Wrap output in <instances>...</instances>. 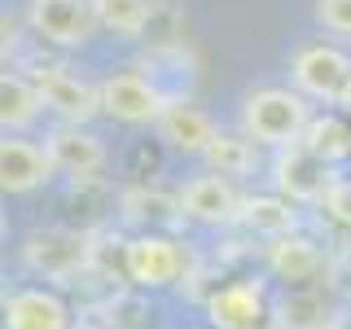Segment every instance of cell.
<instances>
[{
    "instance_id": "obj_1",
    "label": "cell",
    "mask_w": 351,
    "mask_h": 329,
    "mask_svg": "<svg viewBox=\"0 0 351 329\" xmlns=\"http://www.w3.org/2000/svg\"><path fill=\"white\" fill-rule=\"evenodd\" d=\"M307 123H312V114H307L303 93H290V88H259L241 106V136L268 149L299 145Z\"/></svg>"
},
{
    "instance_id": "obj_2",
    "label": "cell",
    "mask_w": 351,
    "mask_h": 329,
    "mask_svg": "<svg viewBox=\"0 0 351 329\" xmlns=\"http://www.w3.org/2000/svg\"><path fill=\"white\" fill-rule=\"evenodd\" d=\"M294 88L316 101H347L351 97V58L334 44H307L290 62Z\"/></svg>"
},
{
    "instance_id": "obj_3",
    "label": "cell",
    "mask_w": 351,
    "mask_h": 329,
    "mask_svg": "<svg viewBox=\"0 0 351 329\" xmlns=\"http://www.w3.org/2000/svg\"><path fill=\"white\" fill-rule=\"evenodd\" d=\"M27 27L36 31L44 44H58V49H84L101 22H97L93 0H31Z\"/></svg>"
},
{
    "instance_id": "obj_4",
    "label": "cell",
    "mask_w": 351,
    "mask_h": 329,
    "mask_svg": "<svg viewBox=\"0 0 351 329\" xmlns=\"http://www.w3.org/2000/svg\"><path fill=\"white\" fill-rule=\"evenodd\" d=\"M241 206H246V197L233 189V175H219V171L193 175V180L180 189V211H184V219L206 224V228L241 224Z\"/></svg>"
},
{
    "instance_id": "obj_5",
    "label": "cell",
    "mask_w": 351,
    "mask_h": 329,
    "mask_svg": "<svg viewBox=\"0 0 351 329\" xmlns=\"http://www.w3.org/2000/svg\"><path fill=\"white\" fill-rule=\"evenodd\" d=\"M272 180H277L281 197L290 202H321L329 180H334V162L321 158L312 145H285L277 149V162H272Z\"/></svg>"
},
{
    "instance_id": "obj_6",
    "label": "cell",
    "mask_w": 351,
    "mask_h": 329,
    "mask_svg": "<svg viewBox=\"0 0 351 329\" xmlns=\"http://www.w3.org/2000/svg\"><path fill=\"white\" fill-rule=\"evenodd\" d=\"M22 263H27L36 277L71 281L75 272H84L88 246H84L80 233H66V228H44V233L22 237Z\"/></svg>"
},
{
    "instance_id": "obj_7",
    "label": "cell",
    "mask_w": 351,
    "mask_h": 329,
    "mask_svg": "<svg viewBox=\"0 0 351 329\" xmlns=\"http://www.w3.org/2000/svg\"><path fill=\"white\" fill-rule=\"evenodd\" d=\"M180 268H184V250L176 246L171 237H162V233H141V237H132L123 246L128 281L145 285V290H162V285H171L176 277H180Z\"/></svg>"
},
{
    "instance_id": "obj_8",
    "label": "cell",
    "mask_w": 351,
    "mask_h": 329,
    "mask_svg": "<svg viewBox=\"0 0 351 329\" xmlns=\"http://www.w3.org/2000/svg\"><path fill=\"white\" fill-rule=\"evenodd\" d=\"M162 106H167V97L141 71H119L101 84V110L119 123H158Z\"/></svg>"
},
{
    "instance_id": "obj_9",
    "label": "cell",
    "mask_w": 351,
    "mask_h": 329,
    "mask_svg": "<svg viewBox=\"0 0 351 329\" xmlns=\"http://www.w3.org/2000/svg\"><path fill=\"white\" fill-rule=\"evenodd\" d=\"M36 88L44 97V110H53L62 123H88L101 110V88L84 84L66 66H44V71H36Z\"/></svg>"
},
{
    "instance_id": "obj_10",
    "label": "cell",
    "mask_w": 351,
    "mask_h": 329,
    "mask_svg": "<svg viewBox=\"0 0 351 329\" xmlns=\"http://www.w3.org/2000/svg\"><path fill=\"white\" fill-rule=\"evenodd\" d=\"M44 145H49L53 167L66 171L71 180H93V175L106 167V145L84 123H58L44 136Z\"/></svg>"
},
{
    "instance_id": "obj_11",
    "label": "cell",
    "mask_w": 351,
    "mask_h": 329,
    "mask_svg": "<svg viewBox=\"0 0 351 329\" xmlns=\"http://www.w3.org/2000/svg\"><path fill=\"white\" fill-rule=\"evenodd\" d=\"M154 127H158V136L180 154H206L219 136L211 114L197 101H189V97H167V106H162V114H158Z\"/></svg>"
},
{
    "instance_id": "obj_12",
    "label": "cell",
    "mask_w": 351,
    "mask_h": 329,
    "mask_svg": "<svg viewBox=\"0 0 351 329\" xmlns=\"http://www.w3.org/2000/svg\"><path fill=\"white\" fill-rule=\"evenodd\" d=\"M58 171L49 158V145H36L27 136H5L0 141V189L5 193H31L40 184H49V175Z\"/></svg>"
},
{
    "instance_id": "obj_13",
    "label": "cell",
    "mask_w": 351,
    "mask_h": 329,
    "mask_svg": "<svg viewBox=\"0 0 351 329\" xmlns=\"http://www.w3.org/2000/svg\"><path fill=\"white\" fill-rule=\"evenodd\" d=\"M71 307L58 290L44 285H22L5 294V329H71Z\"/></svg>"
},
{
    "instance_id": "obj_14",
    "label": "cell",
    "mask_w": 351,
    "mask_h": 329,
    "mask_svg": "<svg viewBox=\"0 0 351 329\" xmlns=\"http://www.w3.org/2000/svg\"><path fill=\"white\" fill-rule=\"evenodd\" d=\"M206 316H211L215 329H259V321H263L259 285H250V281L219 285L211 299H206Z\"/></svg>"
},
{
    "instance_id": "obj_15",
    "label": "cell",
    "mask_w": 351,
    "mask_h": 329,
    "mask_svg": "<svg viewBox=\"0 0 351 329\" xmlns=\"http://www.w3.org/2000/svg\"><path fill=\"white\" fill-rule=\"evenodd\" d=\"M40 110H44V97H40L36 80L5 71V80H0V123H5V136H18L22 127H31Z\"/></svg>"
},
{
    "instance_id": "obj_16",
    "label": "cell",
    "mask_w": 351,
    "mask_h": 329,
    "mask_svg": "<svg viewBox=\"0 0 351 329\" xmlns=\"http://www.w3.org/2000/svg\"><path fill=\"white\" fill-rule=\"evenodd\" d=\"M268 268L277 272L281 281H307L316 268H321V246L312 237L285 233L268 241Z\"/></svg>"
},
{
    "instance_id": "obj_17",
    "label": "cell",
    "mask_w": 351,
    "mask_h": 329,
    "mask_svg": "<svg viewBox=\"0 0 351 329\" xmlns=\"http://www.w3.org/2000/svg\"><path fill=\"white\" fill-rule=\"evenodd\" d=\"M241 224L250 228V233H259V237H285V233H294V202L290 197H272V193H263V197H246V206H241Z\"/></svg>"
},
{
    "instance_id": "obj_18",
    "label": "cell",
    "mask_w": 351,
    "mask_h": 329,
    "mask_svg": "<svg viewBox=\"0 0 351 329\" xmlns=\"http://www.w3.org/2000/svg\"><path fill=\"white\" fill-rule=\"evenodd\" d=\"M93 9H97V22H101L106 31L128 36V40L145 36V27H149V18H154L149 0H93Z\"/></svg>"
},
{
    "instance_id": "obj_19",
    "label": "cell",
    "mask_w": 351,
    "mask_h": 329,
    "mask_svg": "<svg viewBox=\"0 0 351 329\" xmlns=\"http://www.w3.org/2000/svg\"><path fill=\"white\" fill-rule=\"evenodd\" d=\"M255 141L250 136H224L219 132L215 136V145L202 154L206 162H211V171H219V175H246L250 167H255Z\"/></svg>"
},
{
    "instance_id": "obj_20",
    "label": "cell",
    "mask_w": 351,
    "mask_h": 329,
    "mask_svg": "<svg viewBox=\"0 0 351 329\" xmlns=\"http://www.w3.org/2000/svg\"><path fill=\"white\" fill-rule=\"evenodd\" d=\"M303 145H312L321 158L338 162L343 154H351V132L338 123V119H312L307 132H303Z\"/></svg>"
},
{
    "instance_id": "obj_21",
    "label": "cell",
    "mask_w": 351,
    "mask_h": 329,
    "mask_svg": "<svg viewBox=\"0 0 351 329\" xmlns=\"http://www.w3.org/2000/svg\"><path fill=\"white\" fill-rule=\"evenodd\" d=\"M123 206H128L132 219H145V224H154V219H176V215H184V211H180V197H167V193H158V189H154V193H149V189L128 193Z\"/></svg>"
},
{
    "instance_id": "obj_22",
    "label": "cell",
    "mask_w": 351,
    "mask_h": 329,
    "mask_svg": "<svg viewBox=\"0 0 351 329\" xmlns=\"http://www.w3.org/2000/svg\"><path fill=\"white\" fill-rule=\"evenodd\" d=\"M321 206L329 211L334 224H347L351 228V180L334 175V180H329V189H325V197H321Z\"/></svg>"
},
{
    "instance_id": "obj_23",
    "label": "cell",
    "mask_w": 351,
    "mask_h": 329,
    "mask_svg": "<svg viewBox=\"0 0 351 329\" xmlns=\"http://www.w3.org/2000/svg\"><path fill=\"white\" fill-rule=\"evenodd\" d=\"M316 18L325 31L351 40V0H316Z\"/></svg>"
},
{
    "instance_id": "obj_24",
    "label": "cell",
    "mask_w": 351,
    "mask_h": 329,
    "mask_svg": "<svg viewBox=\"0 0 351 329\" xmlns=\"http://www.w3.org/2000/svg\"><path fill=\"white\" fill-rule=\"evenodd\" d=\"M71 329H106V325H97V321H75Z\"/></svg>"
}]
</instances>
